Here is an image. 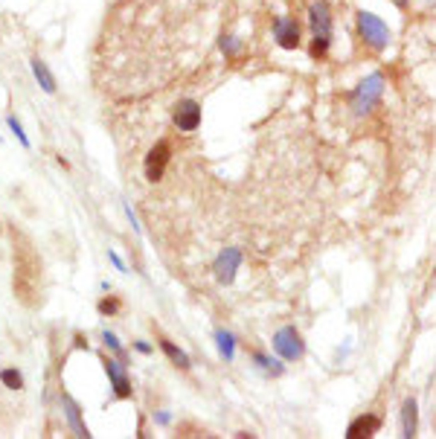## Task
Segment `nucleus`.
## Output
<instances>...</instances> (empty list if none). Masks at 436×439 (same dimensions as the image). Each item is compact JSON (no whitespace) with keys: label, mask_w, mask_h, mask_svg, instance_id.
Masks as SVG:
<instances>
[{"label":"nucleus","mask_w":436,"mask_h":439,"mask_svg":"<svg viewBox=\"0 0 436 439\" xmlns=\"http://www.w3.org/2000/svg\"><path fill=\"white\" fill-rule=\"evenodd\" d=\"M102 341H105V346H108V349H111V352L117 355V358H120V361H125V349L120 346V338H117L114 332H102Z\"/></svg>","instance_id":"412c9836"},{"label":"nucleus","mask_w":436,"mask_h":439,"mask_svg":"<svg viewBox=\"0 0 436 439\" xmlns=\"http://www.w3.org/2000/svg\"><path fill=\"white\" fill-rule=\"evenodd\" d=\"M416 431H419V404H416V399H407L401 404V436L413 439Z\"/></svg>","instance_id":"ddd939ff"},{"label":"nucleus","mask_w":436,"mask_h":439,"mask_svg":"<svg viewBox=\"0 0 436 439\" xmlns=\"http://www.w3.org/2000/svg\"><path fill=\"white\" fill-rule=\"evenodd\" d=\"M204 114H201V105L195 99H180L175 108H172V122L178 131H195L201 125Z\"/></svg>","instance_id":"6e6552de"},{"label":"nucleus","mask_w":436,"mask_h":439,"mask_svg":"<svg viewBox=\"0 0 436 439\" xmlns=\"http://www.w3.org/2000/svg\"><path fill=\"white\" fill-rule=\"evenodd\" d=\"M378 431H381V416L364 414V416H358V419L349 422L346 436H349V439H369V436H375Z\"/></svg>","instance_id":"9b49d317"},{"label":"nucleus","mask_w":436,"mask_h":439,"mask_svg":"<svg viewBox=\"0 0 436 439\" xmlns=\"http://www.w3.org/2000/svg\"><path fill=\"white\" fill-rule=\"evenodd\" d=\"M0 384L6 390H23V375L15 367H6V370H0Z\"/></svg>","instance_id":"6ab92c4d"},{"label":"nucleus","mask_w":436,"mask_h":439,"mask_svg":"<svg viewBox=\"0 0 436 439\" xmlns=\"http://www.w3.org/2000/svg\"><path fill=\"white\" fill-rule=\"evenodd\" d=\"M309 26H311L309 56L314 62H323L332 50V26H335L329 0H309Z\"/></svg>","instance_id":"f03ea898"},{"label":"nucleus","mask_w":436,"mask_h":439,"mask_svg":"<svg viewBox=\"0 0 436 439\" xmlns=\"http://www.w3.org/2000/svg\"><path fill=\"white\" fill-rule=\"evenodd\" d=\"M12 241V294L21 306L38 309L44 303V262L41 253L18 224L6 227Z\"/></svg>","instance_id":"f257e3e1"},{"label":"nucleus","mask_w":436,"mask_h":439,"mask_svg":"<svg viewBox=\"0 0 436 439\" xmlns=\"http://www.w3.org/2000/svg\"><path fill=\"white\" fill-rule=\"evenodd\" d=\"M6 125H9V131L15 134V140H18L23 149H33V140H30V137H26V131H23V125H21V120H18L15 114H9V117H6Z\"/></svg>","instance_id":"aec40b11"},{"label":"nucleus","mask_w":436,"mask_h":439,"mask_svg":"<svg viewBox=\"0 0 436 439\" xmlns=\"http://www.w3.org/2000/svg\"><path fill=\"white\" fill-rule=\"evenodd\" d=\"M157 346L163 349V355H166V358H169L178 370H189V367H193V361H189V355H186L180 346H175L166 335H157Z\"/></svg>","instance_id":"4468645a"},{"label":"nucleus","mask_w":436,"mask_h":439,"mask_svg":"<svg viewBox=\"0 0 436 439\" xmlns=\"http://www.w3.org/2000/svg\"><path fill=\"white\" fill-rule=\"evenodd\" d=\"M274 352L285 361H299L306 355V341L297 332V326H282L274 335Z\"/></svg>","instance_id":"39448f33"},{"label":"nucleus","mask_w":436,"mask_h":439,"mask_svg":"<svg viewBox=\"0 0 436 439\" xmlns=\"http://www.w3.org/2000/svg\"><path fill=\"white\" fill-rule=\"evenodd\" d=\"M355 26H358V38L369 47V50H375V52H381V50H387L390 47V26L381 21L375 12H367V9H358L355 12Z\"/></svg>","instance_id":"20e7f679"},{"label":"nucleus","mask_w":436,"mask_h":439,"mask_svg":"<svg viewBox=\"0 0 436 439\" xmlns=\"http://www.w3.org/2000/svg\"><path fill=\"white\" fill-rule=\"evenodd\" d=\"M30 70H33V76H35V81L41 85V91H44V93H56V76L50 73L47 62H41L38 56H35V59H30Z\"/></svg>","instance_id":"2eb2a0df"},{"label":"nucleus","mask_w":436,"mask_h":439,"mask_svg":"<svg viewBox=\"0 0 436 439\" xmlns=\"http://www.w3.org/2000/svg\"><path fill=\"white\" fill-rule=\"evenodd\" d=\"M239 265H241V251H239V248H224L222 253H218V259L212 262L215 280L222 283V285H230V283L236 280Z\"/></svg>","instance_id":"1a4fd4ad"},{"label":"nucleus","mask_w":436,"mask_h":439,"mask_svg":"<svg viewBox=\"0 0 436 439\" xmlns=\"http://www.w3.org/2000/svg\"><path fill=\"white\" fill-rule=\"evenodd\" d=\"M390 4L398 6V9H407V6H411V0H390Z\"/></svg>","instance_id":"a878e982"},{"label":"nucleus","mask_w":436,"mask_h":439,"mask_svg":"<svg viewBox=\"0 0 436 439\" xmlns=\"http://www.w3.org/2000/svg\"><path fill=\"white\" fill-rule=\"evenodd\" d=\"M120 309H122V303H120L117 294H105L99 303H96V312H99L102 317H114V314H120Z\"/></svg>","instance_id":"a211bd4d"},{"label":"nucleus","mask_w":436,"mask_h":439,"mask_svg":"<svg viewBox=\"0 0 436 439\" xmlns=\"http://www.w3.org/2000/svg\"><path fill=\"white\" fill-rule=\"evenodd\" d=\"M134 349H137L140 355H151V343H146V341H137V343H134Z\"/></svg>","instance_id":"393cba45"},{"label":"nucleus","mask_w":436,"mask_h":439,"mask_svg":"<svg viewBox=\"0 0 436 439\" xmlns=\"http://www.w3.org/2000/svg\"><path fill=\"white\" fill-rule=\"evenodd\" d=\"M251 358H253V364H256L265 375H282V364H280V361H274V358H270V355H265V352L253 349V352H251Z\"/></svg>","instance_id":"f3484780"},{"label":"nucleus","mask_w":436,"mask_h":439,"mask_svg":"<svg viewBox=\"0 0 436 439\" xmlns=\"http://www.w3.org/2000/svg\"><path fill=\"white\" fill-rule=\"evenodd\" d=\"M215 346H218V355L230 364L236 358V338L227 332V329H215Z\"/></svg>","instance_id":"dca6fc26"},{"label":"nucleus","mask_w":436,"mask_h":439,"mask_svg":"<svg viewBox=\"0 0 436 439\" xmlns=\"http://www.w3.org/2000/svg\"><path fill=\"white\" fill-rule=\"evenodd\" d=\"M62 407H64V419H67L70 431H73L79 439H88V436H91V431H88V425H85V422H81V410H79V404H76L67 393H62Z\"/></svg>","instance_id":"f8f14e48"},{"label":"nucleus","mask_w":436,"mask_h":439,"mask_svg":"<svg viewBox=\"0 0 436 439\" xmlns=\"http://www.w3.org/2000/svg\"><path fill=\"white\" fill-rule=\"evenodd\" d=\"M274 38L282 50H297L299 47V21L291 18V15H280L274 18Z\"/></svg>","instance_id":"9d476101"},{"label":"nucleus","mask_w":436,"mask_h":439,"mask_svg":"<svg viewBox=\"0 0 436 439\" xmlns=\"http://www.w3.org/2000/svg\"><path fill=\"white\" fill-rule=\"evenodd\" d=\"M169 160H172V146H169L166 140H157V143L149 149V154H146V178H149L151 183H157V181L163 178V172H166Z\"/></svg>","instance_id":"0eeeda50"},{"label":"nucleus","mask_w":436,"mask_h":439,"mask_svg":"<svg viewBox=\"0 0 436 439\" xmlns=\"http://www.w3.org/2000/svg\"><path fill=\"white\" fill-rule=\"evenodd\" d=\"M154 422H157V425H169V422H172V416L166 414V410H160V414H154Z\"/></svg>","instance_id":"b1692460"},{"label":"nucleus","mask_w":436,"mask_h":439,"mask_svg":"<svg viewBox=\"0 0 436 439\" xmlns=\"http://www.w3.org/2000/svg\"><path fill=\"white\" fill-rule=\"evenodd\" d=\"M102 367H105L108 378H111L114 396H117V399H131L134 387H131V378H128V372H125V361H120L117 355H114V358H108V355H102Z\"/></svg>","instance_id":"423d86ee"},{"label":"nucleus","mask_w":436,"mask_h":439,"mask_svg":"<svg viewBox=\"0 0 436 439\" xmlns=\"http://www.w3.org/2000/svg\"><path fill=\"white\" fill-rule=\"evenodd\" d=\"M108 259H111V265H114L117 270H122V273H128V268H125V262H122V256H120L117 251H108Z\"/></svg>","instance_id":"5701e85b"},{"label":"nucleus","mask_w":436,"mask_h":439,"mask_svg":"<svg viewBox=\"0 0 436 439\" xmlns=\"http://www.w3.org/2000/svg\"><path fill=\"white\" fill-rule=\"evenodd\" d=\"M384 88H387V79L384 73H369L367 79H361L355 91L349 93V105H352V111H355L358 117L369 114L372 108L381 102V96H384Z\"/></svg>","instance_id":"7ed1b4c3"},{"label":"nucleus","mask_w":436,"mask_h":439,"mask_svg":"<svg viewBox=\"0 0 436 439\" xmlns=\"http://www.w3.org/2000/svg\"><path fill=\"white\" fill-rule=\"evenodd\" d=\"M222 52L227 59H236L239 56V41L233 35H222Z\"/></svg>","instance_id":"4be33fe9"},{"label":"nucleus","mask_w":436,"mask_h":439,"mask_svg":"<svg viewBox=\"0 0 436 439\" xmlns=\"http://www.w3.org/2000/svg\"><path fill=\"white\" fill-rule=\"evenodd\" d=\"M76 346H79V349H85V346H88V341L81 338V335H76Z\"/></svg>","instance_id":"bb28decb"}]
</instances>
